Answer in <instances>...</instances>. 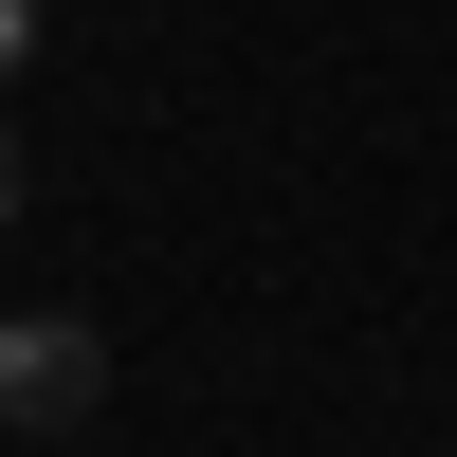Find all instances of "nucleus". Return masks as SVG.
Listing matches in <instances>:
<instances>
[{"label":"nucleus","mask_w":457,"mask_h":457,"mask_svg":"<svg viewBox=\"0 0 457 457\" xmlns=\"http://www.w3.org/2000/svg\"><path fill=\"white\" fill-rule=\"evenodd\" d=\"M19 73H37V0H0V92H19Z\"/></svg>","instance_id":"nucleus-2"},{"label":"nucleus","mask_w":457,"mask_h":457,"mask_svg":"<svg viewBox=\"0 0 457 457\" xmlns=\"http://www.w3.org/2000/svg\"><path fill=\"white\" fill-rule=\"evenodd\" d=\"M92 403H110V348L73 312H19V329H0V421H19V439H73Z\"/></svg>","instance_id":"nucleus-1"},{"label":"nucleus","mask_w":457,"mask_h":457,"mask_svg":"<svg viewBox=\"0 0 457 457\" xmlns=\"http://www.w3.org/2000/svg\"><path fill=\"white\" fill-rule=\"evenodd\" d=\"M0 220H37V165H19V129H0Z\"/></svg>","instance_id":"nucleus-3"}]
</instances>
